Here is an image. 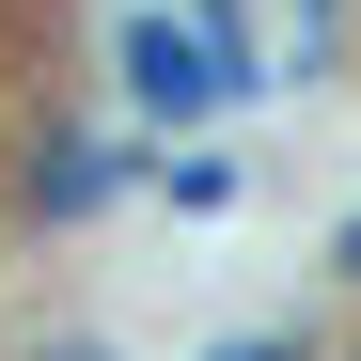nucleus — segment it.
<instances>
[{
    "label": "nucleus",
    "mask_w": 361,
    "mask_h": 361,
    "mask_svg": "<svg viewBox=\"0 0 361 361\" xmlns=\"http://www.w3.org/2000/svg\"><path fill=\"white\" fill-rule=\"evenodd\" d=\"M126 79H142L157 110H189V94H204V63H189V47H173V32H126Z\"/></svg>",
    "instance_id": "1"
},
{
    "label": "nucleus",
    "mask_w": 361,
    "mask_h": 361,
    "mask_svg": "<svg viewBox=\"0 0 361 361\" xmlns=\"http://www.w3.org/2000/svg\"><path fill=\"white\" fill-rule=\"evenodd\" d=\"M220 361H298V345H283V330H252V345H220Z\"/></svg>",
    "instance_id": "2"
},
{
    "label": "nucleus",
    "mask_w": 361,
    "mask_h": 361,
    "mask_svg": "<svg viewBox=\"0 0 361 361\" xmlns=\"http://www.w3.org/2000/svg\"><path fill=\"white\" fill-rule=\"evenodd\" d=\"M47 361H94V345H47Z\"/></svg>",
    "instance_id": "3"
}]
</instances>
